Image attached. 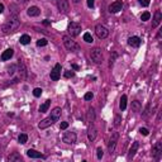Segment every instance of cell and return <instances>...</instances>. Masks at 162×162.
<instances>
[{"label":"cell","mask_w":162,"mask_h":162,"mask_svg":"<svg viewBox=\"0 0 162 162\" xmlns=\"http://www.w3.org/2000/svg\"><path fill=\"white\" fill-rule=\"evenodd\" d=\"M19 25H21V23H19L18 21V18L17 17H13L10 18L8 22H6L4 25H3V33H11V32H15L18 28H19Z\"/></svg>","instance_id":"6da1fadb"},{"label":"cell","mask_w":162,"mask_h":162,"mask_svg":"<svg viewBox=\"0 0 162 162\" xmlns=\"http://www.w3.org/2000/svg\"><path fill=\"white\" fill-rule=\"evenodd\" d=\"M62 41H63L65 47H66L68 51H71V52H77V51H80L79 44H77L70 36H63L62 37Z\"/></svg>","instance_id":"7a4b0ae2"},{"label":"cell","mask_w":162,"mask_h":162,"mask_svg":"<svg viewBox=\"0 0 162 162\" xmlns=\"http://www.w3.org/2000/svg\"><path fill=\"white\" fill-rule=\"evenodd\" d=\"M67 32H68L70 37H77V36L81 33V24L77 23V22H71L68 24Z\"/></svg>","instance_id":"3957f363"},{"label":"cell","mask_w":162,"mask_h":162,"mask_svg":"<svg viewBox=\"0 0 162 162\" xmlns=\"http://www.w3.org/2000/svg\"><path fill=\"white\" fill-rule=\"evenodd\" d=\"M118 139H119V133L118 132H114L112 135H110V139H109V143H108V151H109L110 154L114 152Z\"/></svg>","instance_id":"277c9868"},{"label":"cell","mask_w":162,"mask_h":162,"mask_svg":"<svg viewBox=\"0 0 162 162\" xmlns=\"http://www.w3.org/2000/svg\"><path fill=\"white\" fill-rule=\"evenodd\" d=\"M90 57H91V60L95 62L100 65L103 62V52L100 48H93L91 52H90Z\"/></svg>","instance_id":"5b68a950"},{"label":"cell","mask_w":162,"mask_h":162,"mask_svg":"<svg viewBox=\"0 0 162 162\" xmlns=\"http://www.w3.org/2000/svg\"><path fill=\"white\" fill-rule=\"evenodd\" d=\"M95 33H96V36H98V38H100V40H104V38H106L109 36V30L104 27V25L98 24L95 27Z\"/></svg>","instance_id":"8992f818"},{"label":"cell","mask_w":162,"mask_h":162,"mask_svg":"<svg viewBox=\"0 0 162 162\" xmlns=\"http://www.w3.org/2000/svg\"><path fill=\"white\" fill-rule=\"evenodd\" d=\"M61 70H62L61 63H56L55 67L52 68V71H51V75H49L51 79H52L53 81H57L61 77Z\"/></svg>","instance_id":"52a82bcc"},{"label":"cell","mask_w":162,"mask_h":162,"mask_svg":"<svg viewBox=\"0 0 162 162\" xmlns=\"http://www.w3.org/2000/svg\"><path fill=\"white\" fill-rule=\"evenodd\" d=\"M62 141L66 145H74L76 142V133L75 132H67L65 133V135L62 137Z\"/></svg>","instance_id":"ba28073f"},{"label":"cell","mask_w":162,"mask_h":162,"mask_svg":"<svg viewBox=\"0 0 162 162\" xmlns=\"http://www.w3.org/2000/svg\"><path fill=\"white\" fill-rule=\"evenodd\" d=\"M162 154V142H157L152 148V157L154 160H160Z\"/></svg>","instance_id":"9c48e42d"},{"label":"cell","mask_w":162,"mask_h":162,"mask_svg":"<svg viewBox=\"0 0 162 162\" xmlns=\"http://www.w3.org/2000/svg\"><path fill=\"white\" fill-rule=\"evenodd\" d=\"M55 123H56V120L49 115L48 118H44L43 120L40 122V124H38V128H40V129H46V128H48L49 125L55 124Z\"/></svg>","instance_id":"30bf717a"},{"label":"cell","mask_w":162,"mask_h":162,"mask_svg":"<svg viewBox=\"0 0 162 162\" xmlns=\"http://www.w3.org/2000/svg\"><path fill=\"white\" fill-rule=\"evenodd\" d=\"M58 10L63 14H66V13L70 10V4H68V0H58Z\"/></svg>","instance_id":"8fae6325"},{"label":"cell","mask_w":162,"mask_h":162,"mask_svg":"<svg viewBox=\"0 0 162 162\" xmlns=\"http://www.w3.org/2000/svg\"><path fill=\"white\" fill-rule=\"evenodd\" d=\"M162 21V13L161 10H156L154 11V15H153V22H152V28H157L160 23Z\"/></svg>","instance_id":"7c38bea8"},{"label":"cell","mask_w":162,"mask_h":162,"mask_svg":"<svg viewBox=\"0 0 162 162\" xmlns=\"http://www.w3.org/2000/svg\"><path fill=\"white\" fill-rule=\"evenodd\" d=\"M123 9V3L122 2H114L112 5L109 6V11L110 13H113V14H115V13H118V11H120Z\"/></svg>","instance_id":"4fadbf2b"},{"label":"cell","mask_w":162,"mask_h":162,"mask_svg":"<svg viewBox=\"0 0 162 162\" xmlns=\"http://www.w3.org/2000/svg\"><path fill=\"white\" fill-rule=\"evenodd\" d=\"M96 135H98V131H96V128L93 124H90V127L87 129V138H89V141H91V142L95 141Z\"/></svg>","instance_id":"5bb4252c"},{"label":"cell","mask_w":162,"mask_h":162,"mask_svg":"<svg viewBox=\"0 0 162 162\" xmlns=\"http://www.w3.org/2000/svg\"><path fill=\"white\" fill-rule=\"evenodd\" d=\"M138 147H139L138 142H133V145H132L131 150H129V152H128V156H127V160H128V161H131V160L134 157V154H135V152H137Z\"/></svg>","instance_id":"9a60e30c"},{"label":"cell","mask_w":162,"mask_h":162,"mask_svg":"<svg viewBox=\"0 0 162 162\" xmlns=\"http://www.w3.org/2000/svg\"><path fill=\"white\" fill-rule=\"evenodd\" d=\"M141 43H142V41H141L139 37L133 36V37H129L128 38V44H129V46H132V47H139Z\"/></svg>","instance_id":"2e32d148"},{"label":"cell","mask_w":162,"mask_h":162,"mask_svg":"<svg viewBox=\"0 0 162 162\" xmlns=\"http://www.w3.org/2000/svg\"><path fill=\"white\" fill-rule=\"evenodd\" d=\"M27 156L30 157V158H46L41 152H38L36 150H28L27 151Z\"/></svg>","instance_id":"e0dca14e"},{"label":"cell","mask_w":162,"mask_h":162,"mask_svg":"<svg viewBox=\"0 0 162 162\" xmlns=\"http://www.w3.org/2000/svg\"><path fill=\"white\" fill-rule=\"evenodd\" d=\"M95 120V112H94V108H89L87 113H86V122L89 124H93Z\"/></svg>","instance_id":"ac0fdd59"},{"label":"cell","mask_w":162,"mask_h":162,"mask_svg":"<svg viewBox=\"0 0 162 162\" xmlns=\"http://www.w3.org/2000/svg\"><path fill=\"white\" fill-rule=\"evenodd\" d=\"M27 14L29 17H38L41 14V9L38 8V6H30V8H28V10H27Z\"/></svg>","instance_id":"d6986e66"},{"label":"cell","mask_w":162,"mask_h":162,"mask_svg":"<svg viewBox=\"0 0 162 162\" xmlns=\"http://www.w3.org/2000/svg\"><path fill=\"white\" fill-rule=\"evenodd\" d=\"M13 55H14V51H13L11 48L5 49L4 52L2 53V61H8V60H10V58L13 57Z\"/></svg>","instance_id":"ffe728a7"},{"label":"cell","mask_w":162,"mask_h":162,"mask_svg":"<svg viewBox=\"0 0 162 162\" xmlns=\"http://www.w3.org/2000/svg\"><path fill=\"white\" fill-rule=\"evenodd\" d=\"M61 108H55L52 112H51V116H52V118L56 120V122H58V119L61 118Z\"/></svg>","instance_id":"44dd1931"},{"label":"cell","mask_w":162,"mask_h":162,"mask_svg":"<svg viewBox=\"0 0 162 162\" xmlns=\"http://www.w3.org/2000/svg\"><path fill=\"white\" fill-rule=\"evenodd\" d=\"M8 160H9V162H21L22 161V156L18 152H13L9 156Z\"/></svg>","instance_id":"7402d4cb"},{"label":"cell","mask_w":162,"mask_h":162,"mask_svg":"<svg viewBox=\"0 0 162 162\" xmlns=\"http://www.w3.org/2000/svg\"><path fill=\"white\" fill-rule=\"evenodd\" d=\"M141 109H142V105H141V103L138 100L132 101V112L138 113V112H141Z\"/></svg>","instance_id":"603a6c76"},{"label":"cell","mask_w":162,"mask_h":162,"mask_svg":"<svg viewBox=\"0 0 162 162\" xmlns=\"http://www.w3.org/2000/svg\"><path fill=\"white\" fill-rule=\"evenodd\" d=\"M119 108H120L122 112L123 110H125V108H127V95H122L120 103H119Z\"/></svg>","instance_id":"cb8c5ba5"},{"label":"cell","mask_w":162,"mask_h":162,"mask_svg":"<svg viewBox=\"0 0 162 162\" xmlns=\"http://www.w3.org/2000/svg\"><path fill=\"white\" fill-rule=\"evenodd\" d=\"M49 105H51V100H46V101H44L43 104L41 105L40 112H41V113H46L47 110H48V108H49Z\"/></svg>","instance_id":"d4e9b609"},{"label":"cell","mask_w":162,"mask_h":162,"mask_svg":"<svg viewBox=\"0 0 162 162\" xmlns=\"http://www.w3.org/2000/svg\"><path fill=\"white\" fill-rule=\"evenodd\" d=\"M19 41H21V43H22V44H28V43L30 42V37H29L28 34H23V36L21 37V40H19Z\"/></svg>","instance_id":"484cf974"},{"label":"cell","mask_w":162,"mask_h":162,"mask_svg":"<svg viewBox=\"0 0 162 162\" xmlns=\"http://www.w3.org/2000/svg\"><path fill=\"white\" fill-rule=\"evenodd\" d=\"M18 141H19V143L25 145L27 143V141H28V135L27 134H21L19 135V138H18Z\"/></svg>","instance_id":"4316f807"},{"label":"cell","mask_w":162,"mask_h":162,"mask_svg":"<svg viewBox=\"0 0 162 162\" xmlns=\"http://www.w3.org/2000/svg\"><path fill=\"white\" fill-rule=\"evenodd\" d=\"M84 41H85L86 43H93L94 42L93 36L90 34V33H85V34H84Z\"/></svg>","instance_id":"83f0119b"},{"label":"cell","mask_w":162,"mask_h":162,"mask_svg":"<svg viewBox=\"0 0 162 162\" xmlns=\"http://www.w3.org/2000/svg\"><path fill=\"white\" fill-rule=\"evenodd\" d=\"M150 18H151L150 13L145 11V13H142V15H141V21H142V22H146V21H150Z\"/></svg>","instance_id":"f1b7e54d"},{"label":"cell","mask_w":162,"mask_h":162,"mask_svg":"<svg viewBox=\"0 0 162 162\" xmlns=\"http://www.w3.org/2000/svg\"><path fill=\"white\" fill-rule=\"evenodd\" d=\"M9 9L11 10V15H13V17H17V14H18V6L14 5V4H11V5L9 6Z\"/></svg>","instance_id":"f546056e"},{"label":"cell","mask_w":162,"mask_h":162,"mask_svg":"<svg viewBox=\"0 0 162 162\" xmlns=\"http://www.w3.org/2000/svg\"><path fill=\"white\" fill-rule=\"evenodd\" d=\"M47 43H48V41L46 40V38H42V40L37 41V46H38V47H44Z\"/></svg>","instance_id":"4dcf8cb0"},{"label":"cell","mask_w":162,"mask_h":162,"mask_svg":"<svg viewBox=\"0 0 162 162\" xmlns=\"http://www.w3.org/2000/svg\"><path fill=\"white\" fill-rule=\"evenodd\" d=\"M33 95L36 96V98H40V96L42 95V89L41 87H36L33 90Z\"/></svg>","instance_id":"1f68e13d"},{"label":"cell","mask_w":162,"mask_h":162,"mask_svg":"<svg viewBox=\"0 0 162 162\" xmlns=\"http://www.w3.org/2000/svg\"><path fill=\"white\" fill-rule=\"evenodd\" d=\"M150 113H151V104H148L147 108H146V110H145V113L142 114V116H143V118H147V116L150 115Z\"/></svg>","instance_id":"d6a6232c"},{"label":"cell","mask_w":162,"mask_h":162,"mask_svg":"<svg viewBox=\"0 0 162 162\" xmlns=\"http://www.w3.org/2000/svg\"><path fill=\"white\" fill-rule=\"evenodd\" d=\"M103 156H104V152H103V150L99 147L98 150H96V157H98L99 160H101V158H103Z\"/></svg>","instance_id":"836d02e7"},{"label":"cell","mask_w":162,"mask_h":162,"mask_svg":"<svg viewBox=\"0 0 162 162\" xmlns=\"http://www.w3.org/2000/svg\"><path fill=\"white\" fill-rule=\"evenodd\" d=\"M15 68H17V66L15 65H10V66L8 67V72H9V75H13L15 72Z\"/></svg>","instance_id":"e575fe53"},{"label":"cell","mask_w":162,"mask_h":162,"mask_svg":"<svg viewBox=\"0 0 162 162\" xmlns=\"http://www.w3.org/2000/svg\"><path fill=\"white\" fill-rule=\"evenodd\" d=\"M84 98H85V100H87V101H89V100H91V99L94 98V95H93V93H86Z\"/></svg>","instance_id":"d590c367"},{"label":"cell","mask_w":162,"mask_h":162,"mask_svg":"<svg viewBox=\"0 0 162 162\" xmlns=\"http://www.w3.org/2000/svg\"><path fill=\"white\" fill-rule=\"evenodd\" d=\"M138 2H139V4L142 6H148L150 5V0H138Z\"/></svg>","instance_id":"8d00e7d4"},{"label":"cell","mask_w":162,"mask_h":162,"mask_svg":"<svg viewBox=\"0 0 162 162\" xmlns=\"http://www.w3.org/2000/svg\"><path fill=\"white\" fill-rule=\"evenodd\" d=\"M74 76H75L74 71H66V72H65V77H74Z\"/></svg>","instance_id":"74e56055"},{"label":"cell","mask_w":162,"mask_h":162,"mask_svg":"<svg viewBox=\"0 0 162 162\" xmlns=\"http://www.w3.org/2000/svg\"><path fill=\"white\" fill-rule=\"evenodd\" d=\"M120 119H122V118H120V115H116V116H115V123H114V125H115V127H119V124H120Z\"/></svg>","instance_id":"f35d334b"},{"label":"cell","mask_w":162,"mask_h":162,"mask_svg":"<svg viewBox=\"0 0 162 162\" xmlns=\"http://www.w3.org/2000/svg\"><path fill=\"white\" fill-rule=\"evenodd\" d=\"M139 132H141V134H143V135H148V129L147 128H141Z\"/></svg>","instance_id":"ab89813d"},{"label":"cell","mask_w":162,"mask_h":162,"mask_svg":"<svg viewBox=\"0 0 162 162\" xmlns=\"http://www.w3.org/2000/svg\"><path fill=\"white\" fill-rule=\"evenodd\" d=\"M67 127H68V123H67V122H62V123H61V125H60L61 129H66Z\"/></svg>","instance_id":"60d3db41"},{"label":"cell","mask_w":162,"mask_h":162,"mask_svg":"<svg viewBox=\"0 0 162 162\" xmlns=\"http://www.w3.org/2000/svg\"><path fill=\"white\" fill-rule=\"evenodd\" d=\"M86 2H87L89 8H94V2H95V0H86Z\"/></svg>","instance_id":"b9f144b4"},{"label":"cell","mask_w":162,"mask_h":162,"mask_svg":"<svg viewBox=\"0 0 162 162\" xmlns=\"http://www.w3.org/2000/svg\"><path fill=\"white\" fill-rule=\"evenodd\" d=\"M115 58H116V55L114 53V55H113V57H110V63H109L110 66H112V65L114 63V60H115Z\"/></svg>","instance_id":"7bdbcfd3"},{"label":"cell","mask_w":162,"mask_h":162,"mask_svg":"<svg viewBox=\"0 0 162 162\" xmlns=\"http://www.w3.org/2000/svg\"><path fill=\"white\" fill-rule=\"evenodd\" d=\"M43 24H44V25H49V24H51V22L48 21V19H44V21H43Z\"/></svg>","instance_id":"ee69618b"},{"label":"cell","mask_w":162,"mask_h":162,"mask_svg":"<svg viewBox=\"0 0 162 162\" xmlns=\"http://www.w3.org/2000/svg\"><path fill=\"white\" fill-rule=\"evenodd\" d=\"M3 11H4V5H3L2 3H0V14H2Z\"/></svg>","instance_id":"f6af8a7d"},{"label":"cell","mask_w":162,"mask_h":162,"mask_svg":"<svg viewBox=\"0 0 162 162\" xmlns=\"http://www.w3.org/2000/svg\"><path fill=\"white\" fill-rule=\"evenodd\" d=\"M72 67H74V68H75V70H79V68H80V67H79V66H77V65H72Z\"/></svg>","instance_id":"bcb514c9"},{"label":"cell","mask_w":162,"mask_h":162,"mask_svg":"<svg viewBox=\"0 0 162 162\" xmlns=\"http://www.w3.org/2000/svg\"><path fill=\"white\" fill-rule=\"evenodd\" d=\"M72 2H74L75 4H79V3H80V0H72Z\"/></svg>","instance_id":"7dc6e473"},{"label":"cell","mask_w":162,"mask_h":162,"mask_svg":"<svg viewBox=\"0 0 162 162\" xmlns=\"http://www.w3.org/2000/svg\"><path fill=\"white\" fill-rule=\"evenodd\" d=\"M18 2H22V3H27V2H29V0H18Z\"/></svg>","instance_id":"c3c4849f"}]
</instances>
